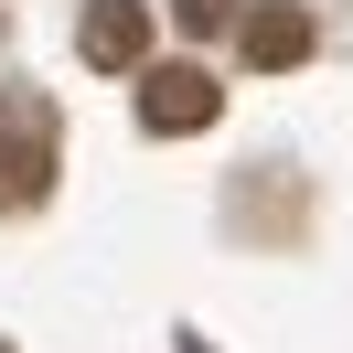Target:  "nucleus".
I'll return each mask as SVG.
<instances>
[{
  "label": "nucleus",
  "instance_id": "4",
  "mask_svg": "<svg viewBox=\"0 0 353 353\" xmlns=\"http://www.w3.org/2000/svg\"><path fill=\"white\" fill-rule=\"evenodd\" d=\"M246 65H257V75L310 65V11H300V0H268V11H246Z\"/></svg>",
  "mask_w": 353,
  "mask_h": 353
},
{
  "label": "nucleus",
  "instance_id": "5",
  "mask_svg": "<svg viewBox=\"0 0 353 353\" xmlns=\"http://www.w3.org/2000/svg\"><path fill=\"white\" fill-rule=\"evenodd\" d=\"M172 22H182V32H225V22H236V0H172Z\"/></svg>",
  "mask_w": 353,
  "mask_h": 353
},
{
  "label": "nucleus",
  "instance_id": "2",
  "mask_svg": "<svg viewBox=\"0 0 353 353\" xmlns=\"http://www.w3.org/2000/svg\"><path fill=\"white\" fill-rule=\"evenodd\" d=\"M214 108H225V86L203 65H150V86H139V118H150L161 139H182V129H214Z\"/></svg>",
  "mask_w": 353,
  "mask_h": 353
},
{
  "label": "nucleus",
  "instance_id": "1",
  "mask_svg": "<svg viewBox=\"0 0 353 353\" xmlns=\"http://www.w3.org/2000/svg\"><path fill=\"white\" fill-rule=\"evenodd\" d=\"M43 193H54V108L0 86V214H22Z\"/></svg>",
  "mask_w": 353,
  "mask_h": 353
},
{
  "label": "nucleus",
  "instance_id": "3",
  "mask_svg": "<svg viewBox=\"0 0 353 353\" xmlns=\"http://www.w3.org/2000/svg\"><path fill=\"white\" fill-rule=\"evenodd\" d=\"M86 65H108V75H129L139 54H150V0H86Z\"/></svg>",
  "mask_w": 353,
  "mask_h": 353
}]
</instances>
